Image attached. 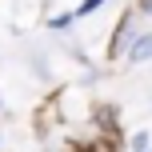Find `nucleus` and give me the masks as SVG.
I'll list each match as a JSON object with an SVG mask.
<instances>
[{
    "label": "nucleus",
    "mask_w": 152,
    "mask_h": 152,
    "mask_svg": "<svg viewBox=\"0 0 152 152\" xmlns=\"http://www.w3.org/2000/svg\"><path fill=\"white\" fill-rule=\"evenodd\" d=\"M132 56H136V60H152V36L136 40V48H132Z\"/></svg>",
    "instance_id": "1"
},
{
    "label": "nucleus",
    "mask_w": 152,
    "mask_h": 152,
    "mask_svg": "<svg viewBox=\"0 0 152 152\" xmlns=\"http://www.w3.org/2000/svg\"><path fill=\"white\" fill-rule=\"evenodd\" d=\"M92 8H100V0H84V4H80V16H84V12H92Z\"/></svg>",
    "instance_id": "2"
}]
</instances>
